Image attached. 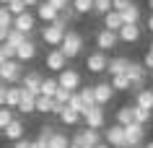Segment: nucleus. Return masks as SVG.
<instances>
[{"label": "nucleus", "instance_id": "1", "mask_svg": "<svg viewBox=\"0 0 153 148\" xmlns=\"http://www.w3.org/2000/svg\"><path fill=\"white\" fill-rule=\"evenodd\" d=\"M68 24H70V21H68V18L62 16V13H60V16H57V21L55 24H44L42 26V31H39V36H42V42H44V44H49V47H60V44H62V39H65V31H68Z\"/></svg>", "mask_w": 153, "mask_h": 148}, {"label": "nucleus", "instance_id": "2", "mask_svg": "<svg viewBox=\"0 0 153 148\" xmlns=\"http://www.w3.org/2000/svg\"><path fill=\"white\" fill-rule=\"evenodd\" d=\"M83 47H86V39H83V34L78 31V29H68L65 31V39H62V44H60V52H62L68 60H73V57H78L83 52Z\"/></svg>", "mask_w": 153, "mask_h": 148}, {"label": "nucleus", "instance_id": "3", "mask_svg": "<svg viewBox=\"0 0 153 148\" xmlns=\"http://www.w3.org/2000/svg\"><path fill=\"white\" fill-rule=\"evenodd\" d=\"M21 78H24V65L18 60H8V62L0 65V81L5 86H18Z\"/></svg>", "mask_w": 153, "mask_h": 148}, {"label": "nucleus", "instance_id": "4", "mask_svg": "<svg viewBox=\"0 0 153 148\" xmlns=\"http://www.w3.org/2000/svg\"><path fill=\"white\" fill-rule=\"evenodd\" d=\"M130 78V86H132V94H137L140 89H145V81H148V70L143 68V62H132L130 60V65H127V73H125Z\"/></svg>", "mask_w": 153, "mask_h": 148}, {"label": "nucleus", "instance_id": "5", "mask_svg": "<svg viewBox=\"0 0 153 148\" xmlns=\"http://www.w3.org/2000/svg\"><path fill=\"white\" fill-rule=\"evenodd\" d=\"M57 83H60V89L78 91L83 86V75H81V70H75V68H65L62 73H57Z\"/></svg>", "mask_w": 153, "mask_h": 148}, {"label": "nucleus", "instance_id": "6", "mask_svg": "<svg viewBox=\"0 0 153 148\" xmlns=\"http://www.w3.org/2000/svg\"><path fill=\"white\" fill-rule=\"evenodd\" d=\"M106 65H109V57H106V52H101V49H94V52H88L86 55V70L88 73H106Z\"/></svg>", "mask_w": 153, "mask_h": 148}, {"label": "nucleus", "instance_id": "7", "mask_svg": "<svg viewBox=\"0 0 153 148\" xmlns=\"http://www.w3.org/2000/svg\"><path fill=\"white\" fill-rule=\"evenodd\" d=\"M83 120H86V127H91V130H101L106 125V112L104 107H88L86 112H83Z\"/></svg>", "mask_w": 153, "mask_h": 148}, {"label": "nucleus", "instance_id": "8", "mask_svg": "<svg viewBox=\"0 0 153 148\" xmlns=\"http://www.w3.org/2000/svg\"><path fill=\"white\" fill-rule=\"evenodd\" d=\"M13 29L21 34H26V36H31L34 29H36V13H31V10H26V13H21V16L13 18Z\"/></svg>", "mask_w": 153, "mask_h": 148}, {"label": "nucleus", "instance_id": "9", "mask_svg": "<svg viewBox=\"0 0 153 148\" xmlns=\"http://www.w3.org/2000/svg\"><path fill=\"white\" fill-rule=\"evenodd\" d=\"M127 146H145V127L137 122H130L125 127V148Z\"/></svg>", "mask_w": 153, "mask_h": 148}, {"label": "nucleus", "instance_id": "10", "mask_svg": "<svg viewBox=\"0 0 153 148\" xmlns=\"http://www.w3.org/2000/svg\"><path fill=\"white\" fill-rule=\"evenodd\" d=\"M68 62H70V60L65 57L60 49H49L47 55H44V68H47V70H55V73H62L65 68H68Z\"/></svg>", "mask_w": 153, "mask_h": 148}, {"label": "nucleus", "instance_id": "11", "mask_svg": "<svg viewBox=\"0 0 153 148\" xmlns=\"http://www.w3.org/2000/svg\"><path fill=\"white\" fill-rule=\"evenodd\" d=\"M42 81H44L42 70H26V73H24V78H21V89H24V91H29V94H36V96H39Z\"/></svg>", "mask_w": 153, "mask_h": 148}, {"label": "nucleus", "instance_id": "12", "mask_svg": "<svg viewBox=\"0 0 153 148\" xmlns=\"http://www.w3.org/2000/svg\"><path fill=\"white\" fill-rule=\"evenodd\" d=\"M104 143L106 146H112V148H125V127L122 125H109L104 130Z\"/></svg>", "mask_w": 153, "mask_h": 148}, {"label": "nucleus", "instance_id": "13", "mask_svg": "<svg viewBox=\"0 0 153 148\" xmlns=\"http://www.w3.org/2000/svg\"><path fill=\"white\" fill-rule=\"evenodd\" d=\"M120 44V36H117V31H109V29H99L96 31V49H101V52H106V49H114Z\"/></svg>", "mask_w": 153, "mask_h": 148}, {"label": "nucleus", "instance_id": "14", "mask_svg": "<svg viewBox=\"0 0 153 148\" xmlns=\"http://www.w3.org/2000/svg\"><path fill=\"white\" fill-rule=\"evenodd\" d=\"M94 96H96V104H99V107H106V104L114 99V89H112V83L99 81L96 86H94Z\"/></svg>", "mask_w": 153, "mask_h": 148}, {"label": "nucleus", "instance_id": "15", "mask_svg": "<svg viewBox=\"0 0 153 148\" xmlns=\"http://www.w3.org/2000/svg\"><path fill=\"white\" fill-rule=\"evenodd\" d=\"M120 16H122V26H137V24H140V18H143V10H140V5L132 0Z\"/></svg>", "mask_w": 153, "mask_h": 148}, {"label": "nucleus", "instance_id": "16", "mask_svg": "<svg viewBox=\"0 0 153 148\" xmlns=\"http://www.w3.org/2000/svg\"><path fill=\"white\" fill-rule=\"evenodd\" d=\"M36 52H39V49H36V42H34L31 36H29V39H26L24 44H21V47L16 49V60L21 62V65H24V62H29V60H34V57H36Z\"/></svg>", "mask_w": 153, "mask_h": 148}, {"label": "nucleus", "instance_id": "17", "mask_svg": "<svg viewBox=\"0 0 153 148\" xmlns=\"http://www.w3.org/2000/svg\"><path fill=\"white\" fill-rule=\"evenodd\" d=\"M24 132H26L24 120H21V117H16V120H13V122L8 125V127L3 130V138H5V140H10V143H16V140H21V138H24Z\"/></svg>", "mask_w": 153, "mask_h": 148}, {"label": "nucleus", "instance_id": "18", "mask_svg": "<svg viewBox=\"0 0 153 148\" xmlns=\"http://www.w3.org/2000/svg\"><path fill=\"white\" fill-rule=\"evenodd\" d=\"M57 16H60V13L49 5L47 0H42L39 5H36V21H42V24H55Z\"/></svg>", "mask_w": 153, "mask_h": 148}, {"label": "nucleus", "instance_id": "19", "mask_svg": "<svg viewBox=\"0 0 153 148\" xmlns=\"http://www.w3.org/2000/svg\"><path fill=\"white\" fill-rule=\"evenodd\" d=\"M127 65H130V60H127V57H122V55H117V57H109V65H106V75H109V78H114V75L127 73Z\"/></svg>", "mask_w": 153, "mask_h": 148}, {"label": "nucleus", "instance_id": "20", "mask_svg": "<svg viewBox=\"0 0 153 148\" xmlns=\"http://www.w3.org/2000/svg\"><path fill=\"white\" fill-rule=\"evenodd\" d=\"M16 112H21V115H36V94H29V91H24L21 94V101H18Z\"/></svg>", "mask_w": 153, "mask_h": 148}, {"label": "nucleus", "instance_id": "21", "mask_svg": "<svg viewBox=\"0 0 153 148\" xmlns=\"http://www.w3.org/2000/svg\"><path fill=\"white\" fill-rule=\"evenodd\" d=\"M117 36H120V42H125V44H132V42H137L143 36V29H140V24L137 26H122L120 31H117Z\"/></svg>", "mask_w": 153, "mask_h": 148}, {"label": "nucleus", "instance_id": "22", "mask_svg": "<svg viewBox=\"0 0 153 148\" xmlns=\"http://www.w3.org/2000/svg\"><path fill=\"white\" fill-rule=\"evenodd\" d=\"M135 107H140V109H148V112H153V89H140L135 94Z\"/></svg>", "mask_w": 153, "mask_h": 148}, {"label": "nucleus", "instance_id": "23", "mask_svg": "<svg viewBox=\"0 0 153 148\" xmlns=\"http://www.w3.org/2000/svg\"><path fill=\"white\" fill-rule=\"evenodd\" d=\"M132 112H135V104H122V107L114 112V120H117V125L127 127L130 122H135V120H132Z\"/></svg>", "mask_w": 153, "mask_h": 148}, {"label": "nucleus", "instance_id": "24", "mask_svg": "<svg viewBox=\"0 0 153 148\" xmlns=\"http://www.w3.org/2000/svg\"><path fill=\"white\" fill-rule=\"evenodd\" d=\"M21 94H24V89H21V86H8V89H5V107L16 109L18 101H21Z\"/></svg>", "mask_w": 153, "mask_h": 148}, {"label": "nucleus", "instance_id": "25", "mask_svg": "<svg viewBox=\"0 0 153 148\" xmlns=\"http://www.w3.org/2000/svg\"><path fill=\"white\" fill-rule=\"evenodd\" d=\"M101 21H104V29H109V31H120L122 29V16L117 10H109L106 16H101Z\"/></svg>", "mask_w": 153, "mask_h": 148}, {"label": "nucleus", "instance_id": "26", "mask_svg": "<svg viewBox=\"0 0 153 148\" xmlns=\"http://www.w3.org/2000/svg\"><path fill=\"white\" fill-rule=\"evenodd\" d=\"M57 89H60V83H57V78H44V81H42V89H39V96L55 99Z\"/></svg>", "mask_w": 153, "mask_h": 148}, {"label": "nucleus", "instance_id": "27", "mask_svg": "<svg viewBox=\"0 0 153 148\" xmlns=\"http://www.w3.org/2000/svg\"><path fill=\"white\" fill-rule=\"evenodd\" d=\"M70 8L75 10V16H88L94 13V0H73Z\"/></svg>", "mask_w": 153, "mask_h": 148}, {"label": "nucleus", "instance_id": "28", "mask_svg": "<svg viewBox=\"0 0 153 148\" xmlns=\"http://www.w3.org/2000/svg\"><path fill=\"white\" fill-rule=\"evenodd\" d=\"M57 117H60V122H62V125H68V127H73V125H78V122L83 120V117L78 115V112H73V109H68V107H65Z\"/></svg>", "mask_w": 153, "mask_h": 148}, {"label": "nucleus", "instance_id": "29", "mask_svg": "<svg viewBox=\"0 0 153 148\" xmlns=\"http://www.w3.org/2000/svg\"><path fill=\"white\" fill-rule=\"evenodd\" d=\"M78 96L83 99V107H96V96H94V86H81L78 89Z\"/></svg>", "mask_w": 153, "mask_h": 148}, {"label": "nucleus", "instance_id": "30", "mask_svg": "<svg viewBox=\"0 0 153 148\" xmlns=\"http://www.w3.org/2000/svg\"><path fill=\"white\" fill-rule=\"evenodd\" d=\"M47 148H70V138H68L65 132L57 130L55 135H52V140L47 143Z\"/></svg>", "mask_w": 153, "mask_h": 148}, {"label": "nucleus", "instance_id": "31", "mask_svg": "<svg viewBox=\"0 0 153 148\" xmlns=\"http://www.w3.org/2000/svg\"><path fill=\"white\" fill-rule=\"evenodd\" d=\"M109 83H112L114 94H117V91H130V89H132V86H130V78H127L125 73H122V75H114V78H112Z\"/></svg>", "mask_w": 153, "mask_h": 148}, {"label": "nucleus", "instance_id": "32", "mask_svg": "<svg viewBox=\"0 0 153 148\" xmlns=\"http://www.w3.org/2000/svg\"><path fill=\"white\" fill-rule=\"evenodd\" d=\"M16 120V109H10V107H0V130H5L10 122Z\"/></svg>", "mask_w": 153, "mask_h": 148}, {"label": "nucleus", "instance_id": "33", "mask_svg": "<svg viewBox=\"0 0 153 148\" xmlns=\"http://www.w3.org/2000/svg\"><path fill=\"white\" fill-rule=\"evenodd\" d=\"M52 107H55V99L36 96V112H39V115H52Z\"/></svg>", "mask_w": 153, "mask_h": 148}, {"label": "nucleus", "instance_id": "34", "mask_svg": "<svg viewBox=\"0 0 153 148\" xmlns=\"http://www.w3.org/2000/svg\"><path fill=\"white\" fill-rule=\"evenodd\" d=\"M26 39H29L26 34L16 31V29H10V34H8V39H5V44H10V47H13V49H18V47H21V44H24Z\"/></svg>", "mask_w": 153, "mask_h": 148}, {"label": "nucleus", "instance_id": "35", "mask_svg": "<svg viewBox=\"0 0 153 148\" xmlns=\"http://www.w3.org/2000/svg\"><path fill=\"white\" fill-rule=\"evenodd\" d=\"M55 132H57V130L52 127V125H42V127H39V135H36V140L47 146L49 140H52V135H55Z\"/></svg>", "mask_w": 153, "mask_h": 148}, {"label": "nucleus", "instance_id": "36", "mask_svg": "<svg viewBox=\"0 0 153 148\" xmlns=\"http://www.w3.org/2000/svg\"><path fill=\"white\" fill-rule=\"evenodd\" d=\"M151 115H153V112H148V109H140V107H135V112H132V120H135L137 125H143V127H145V125L151 122Z\"/></svg>", "mask_w": 153, "mask_h": 148}, {"label": "nucleus", "instance_id": "37", "mask_svg": "<svg viewBox=\"0 0 153 148\" xmlns=\"http://www.w3.org/2000/svg\"><path fill=\"white\" fill-rule=\"evenodd\" d=\"M68 109H73V112H78V115L83 117V112H86V107H83V99L78 96V91L70 96V101H68Z\"/></svg>", "mask_w": 153, "mask_h": 148}, {"label": "nucleus", "instance_id": "38", "mask_svg": "<svg viewBox=\"0 0 153 148\" xmlns=\"http://www.w3.org/2000/svg\"><path fill=\"white\" fill-rule=\"evenodd\" d=\"M112 10V0H94V13L96 16H106Z\"/></svg>", "mask_w": 153, "mask_h": 148}, {"label": "nucleus", "instance_id": "39", "mask_svg": "<svg viewBox=\"0 0 153 148\" xmlns=\"http://www.w3.org/2000/svg\"><path fill=\"white\" fill-rule=\"evenodd\" d=\"M8 10L13 13V18H16V16H21V13H26L29 8L24 5V0H10V3H8Z\"/></svg>", "mask_w": 153, "mask_h": 148}, {"label": "nucleus", "instance_id": "40", "mask_svg": "<svg viewBox=\"0 0 153 148\" xmlns=\"http://www.w3.org/2000/svg\"><path fill=\"white\" fill-rule=\"evenodd\" d=\"M75 94V91H68V89H57L55 94V104H65L68 107V101H70V96Z\"/></svg>", "mask_w": 153, "mask_h": 148}, {"label": "nucleus", "instance_id": "41", "mask_svg": "<svg viewBox=\"0 0 153 148\" xmlns=\"http://www.w3.org/2000/svg\"><path fill=\"white\" fill-rule=\"evenodd\" d=\"M0 26H13V13L8 10V5H0Z\"/></svg>", "mask_w": 153, "mask_h": 148}, {"label": "nucleus", "instance_id": "42", "mask_svg": "<svg viewBox=\"0 0 153 148\" xmlns=\"http://www.w3.org/2000/svg\"><path fill=\"white\" fill-rule=\"evenodd\" d=\"M47 3L57 10V13H62L65 8H70V3H73V0H47Z\"/></svg>", "mask_w": 153, "mask_h": 148}, {"label": "nucleus", "instance_id": "43", "mask_svg": "<svg viewBox=\"0 0 153 148\" xmlns=\"http://www.w3.org/2000/svg\"><path fill=\"white\" fill-rule=\"evenodd\" d=\"M130 3H132V0H112V10H117V13H122V10L127 8Z\"/></svg>", "mask_w": 153, "mask_h": 148}, {"label": "nucleus", "instance_id": "44", "mask_svg": "<svg viewBox=\"0 0 153 148\" xmlns=\"http://www.w3.org/2000/svg\"><path fill=\"white\" fill-rule=\"evenodd\" d=\"M143 68L148 70V73H153V55H151V52H145V57H143Z\"/></svg>", "mask_w": 153, "mask_h": 148}, {"label": "nucleus", "instance_id": "45", "mask_svg": "<svg viewBox=\"0 0 153 148\" xmlns=\"http://www.w3.org/2000/svg\"><path fill=\"white\" fill-rule=\"evenodd\" d=\"M10 29H13V26H0V44H3V42L8 39V34H10Z\"/></svg>", "mask_w": 153, "mask_h": 148}, {"label": "nucleus", "instance_id": "46", "mask_svg": "<svg viewBox=\"0 0 153 148\" xmlns=\"http://www.w3.org/2000/svg\"><path fill=\"white\" fill-rule=\"evenodd\" d=\"M13 148H31V140L21 138V140H16V143H13Z\"/></svg>", "mask_w": 153, "mask_h": 148}, {"label": "nucleus", "instance_id": "47", "mask_svg": "<svg viewBox=\"0 0 153 148\" xmlns=\"http://www.w3.org/2000/svg\"><path fill=\"white\" fill-rule=\"evenodd\" d=\"M5 89H8V86L0 81V107H5Z\"/></svg>", "mask_w": 153, "mask_h": 148}, {"label": "nucleus", "instance_id": "48", "mask_svg": "<svg viewBox=\"0 0 153 148\" xmlns=\"http://www.w3.org/2000/svg\"><path fill=\"white\" fill-rule=\"evenodd\" d=\"M39 3H42V0H24V5H26V8H36Z\"/></svg>", "mask_w": 153, "mask_h": 148}, {"label": "nucleus", "instance_id": "49", "mask_svg": "<svg viewBox=\"0 0 153 148\" xmlns=\"http://www.w3.org/2000/svg\"><path fill=\"white\" fill-rule=\"evenodd\" d=\"M3 62H8V57H5V49H3V44H0V65Z\"/></svg>", "mask_w": 153, "mask_h": 148}, {"label": "nucleus", "instance_id": "50", "mask_svg": "<svg viewBox=\"0 0 153 148\" xmlns=\"http://www.w3.org/2000/svg\"><path fill=\"white\" fill-rule=\"evenodd\" d=\"M31 148H47L44 143H39V140H31Z\"/></svg>", "mask_w": 153, "mask_h": 148}, {"label": "nucleus", "instance_id": "51", "mask_svg": "<svg viewBox=\"0 0 153 148\" xmlns=\"http://www.w3.org/2000/svg\"><path fill=\"white\" fill-rule=\"evenodd\" d=\"M145 26H148V31H153V13L148 16V24H145Z\"/></svg>", "mask_w": 153, "mask_h": 148}, {"label": "nucleus", "instance_id": "52", "mask_svg": "<svg viewBox=\"0 0 153 148\" xmlns=\"http://www.w3.org/2000/svg\"><path fill=\"white\" fill-rule=\"evenodd\" d=\"M96 148H112V146H106V143H99V146Z\"/></svg>", "mask_w": 153, "mask_h": 148}, {"label": "nucleus", "instance_id": "53", "mask_svg": "<svg viewBox=\"0 0 153 148\" xmlns=\"http://www.w3.org/2000/svg\"><path fill=\"white\" fill-rule=\"evenodd\" d=\"M148 52H151V55H153V42H151V44H148Z\"/></svg>", "mask_w": 153, "mask_h": 148}, {"label": "nucleus", "instance_id": "54", "mask_svg": "<svg viewBox=\"0 0 153 148\" xmlns=\"http://www.w3.org/2000/svg\"><path fill=\"white\" fill-rule=\"evenodd\" d=\"M143 148H153V140H151V143H145V146Z\"/></svg>", "mask_w": 153, "mask_h": 148}, {"label": "nucleus", "instance_id": "55", "mask_svg": "<svg viewBox=\"0 0 153 148\" xmlns=\"http://www.w3.org/2000/svg\"><path fill=\"white\" fill-rule=\"evenodd\" d=\"M8 3H10V0H0V5H8Z\"/></svg>", "mask_w": 153, "mask_h": 148}, {"label": "nucleus", "instance_id": "56", "mask_svg": "<svg viewBox=\"0 0 153 148\" xmlns=\"http://www.w3.org/2000/svg\"><path fill=\"white\" fill-rule=\"evenodd\" d=\"M148 8H151V10H153V0H148Z\"/></svg>", "mask_w": 153, "mask_h": 148}, {"label": "nucleus", "instance_id": "57", "mask_svg": "<svg viewBox=\"0 0 153 148\" xmlns=\"http://www.w3.org/2000/svg\"><path fill=\"white\" fill-rule=\"evenodd\" d=\"M127 148H143V146H127Z\"/></svg>", "mask_w": 153, "mask_h": 148}]
</instances>
